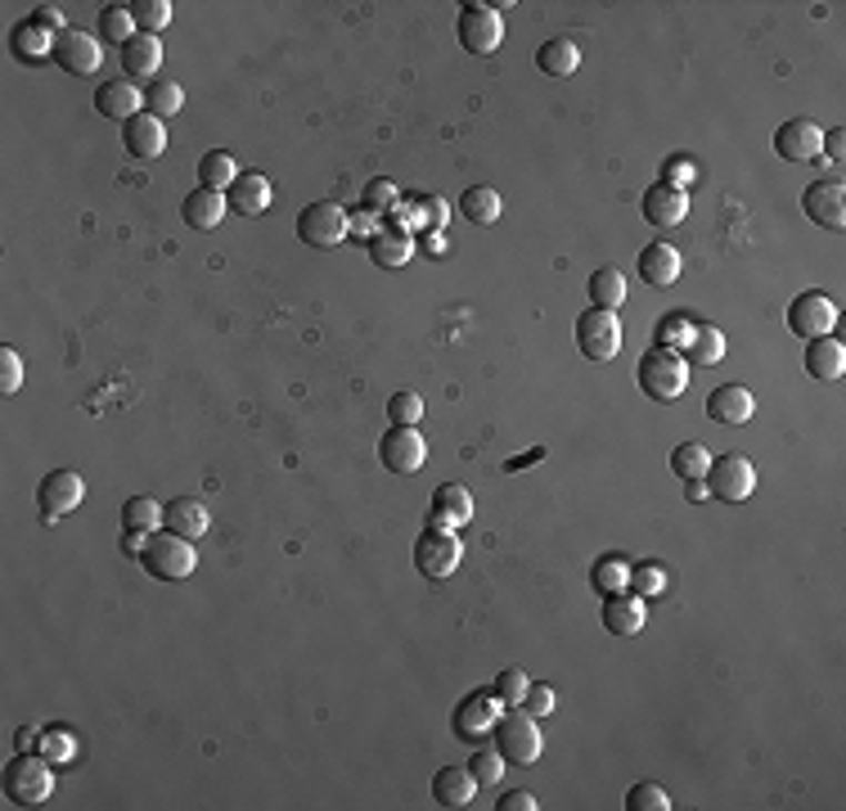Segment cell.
Wrapping results in <instances>:
<instances>
[{"mask_svg":"<svg viewBox=\"0 0 846 811\" xmlns=\"http://www.w3.org/2000/svg\"><path fill=\"white\" fill-rule=\"evenodd\" d=\"M689 374H694V366L685 361V352H675V348H653V352H644L639 366H635L639 392H644L648 401H657V406H671L675 397H685Z\"/></svg>","mask_w":846,"mask_h":811,"instance_id":"cell-1","label":"cell"},{"mask_svg":"<svg viewBox=\"0 0 846 811\" xmlns=\"http://www.w3.org/2000/svg\"><path fill=\"white\" fill-rule=\"evenodd\" d=\"M140 563L153 582H185L194 568H199V550L190 537H177L172 528H158L149 532L144 550H140Z\"/></svg>","mask_w":846,"mask_h":811,"instance_id":"cell-2","label":"cell"},{"mask_svg":"<svg viewBox=\"0 0 846 811\" xmlns=\"http://www.w3.org/2000/svg\"><path fill=\"white\" fill-rule=\"evenodd\" d=\"M491 740H495V753L504 758V767H532L541 758V749H545L541 730H536V717L523 703H514L510 712H500Z\"/></svg>","mask_w":846,"mask_h":811,"instance_id":"cell-3","label":"cell"},{"mask_svg":"<svg viewBox=\"0 0 846 811\" xmlns=\"http://www.w3.org/2000/svg\"><path fill=\"white\" fill-rule=\"evenodd\" d=\"M50 793H54V762H46L37 749L19 753L6 767V798L14 807H41Z\"/></svg>","mask_w":846,"mask_h":811,"instance_id":"cell-4","label":"cell"},{"mask_svg":"<svg viewBox=\"0 0 846 811\" xmlns=\"http://www.w3.org/2000/svg\"><path fill=\"white\" fill-rule=\"evenodd\" d=\"M576 348H581L585 361H595V366L613 361L622 352V320H617V311H604V307L581 311L576 316Z\"/></svg>","mask_w":846,"mask_h":811,"instance_id":"cell-5","label":"cell"},{"mask_svg":"<svg viewBox=\"0 0 846 811\" xmlns=\"http://www.w3.org/2000/svg\"><path fill=\"white\" fill-rule=\"evenodd\" d=\"M298 234L302 243H311V249H338L348 234H352V217L343 203H333V199H315L302 208L298 217Z\"/></svg>","mask_w":846,"mask_h":811,"instance_id":"cell-6","label":"cell"},{"mask_svg":"<svg viewBox=\"0 0 846 811\" xmlns=\"http://www.w3.org/2000/svg\"><path fill=\"white\" fill-rule=\"evenodd\" d=\"M455 37L469 54H495L504 46V19H500V6H482V0H469L460 6V19H455Z\"/></svg>","mask_w":846,"mask_h":811,"instance_id":"cell-7","label":"cell"},{"mask_svg":"<svg viewBox=\"0 0 846 811\" xmlns=\"http://www.w3.org/2000/svg\"><path fill=\"white\" fill-rule=\"evenodd\" d=\"M707 492L716 497V501H725V505H743L752 492H756V464L747 460V455H738V451H729V455H716L712 464H707Z\"/></svg>","mask_w":846,"mask_h":811,"instance_id":"cell-8","label":"cell"},{"mask_svg":"<svg viewBox=\"0 0 846 811\" xmlns=\"http://www.w3.org/2000/svg\"><path fill=\"white\" fill-rule=\"evenodd\" d=\"M464 559V541L460 532H446V528H429L419 541H414V568L429 582H446Z\"/></svg>","mask_w":846,"mask_h":811,"instance_id":"cell-9","label":"cell"},{"mask_svg":"<svg viewBox=\"0 0 846 811\" xmlns=\"http://www.w3.org/2000/svg\"><path fill=\"white\" fill-rule=\"evenodd\" d=\"M81 501H87V482H81V473H72V469H54L37 487V510H41L46 523H59V519L77 514Z\"/></svg>","mask_w":846,"mask_h":811,"instance_id":"cell-10","label":"cell"},{"mask_svg":"<svg viewBox=\"0 0 846 811\" xmlns=\"http://www.w3.org/2000/svg\"><path fill=\"white\" fill-rule=\"evenodd\" d=\"M833 324H837V302L824 289H806L788 302V330L797 339H824L833 334Z\"/></svg>","mask_w":846,"mask_h":811,"instance_id":"cell-11","label":"cell"},{"mask_svg":"<svg viewBox=\"0 0 846 811\" xmlns=\"http://www.w3.org/2000/svg\"><path fill=\"white\" fill-rule=\"evenodd\" d=\"M379 460H383L387 473L410 478V473H419L423 464H429V442H423L419 429H396V424H392V429L383 433V442H379Z\"/></svg>","mask_w":846,"mask_h":811,"instance_id":"cell-12","label":"cell"},{"mask_svg":"<svg viewBox=\"0 0 846 811\" xmlns=\"http://www.w3.org/2000/svg\"><path fill=\"white\" fill-rule=\"evenodd\" d=\"M54 63H59L68 77H95L100 63H104V46H100L95 32L68 28V32L54 41Z\"/></svg>","mask_w":846,"mask_h":811,"instance_id":"cell-13","label":"cell"},{"mask_svg":"<svg viewBox=\"0 0 846 811\" xmlns=\"http://www.w3.org/2000/svg\"><path fill=\"white\" fill-rule=\"evenodd\" d=\"M500 699H495V690H473L460 708H455V717H451V725H455V735L460 740H469V744H477V740H486L491 730H495V721H500Z\"/></svg>","mask_w":846,"mask_h":811,"instance_id":"cell-14","label":"cell"},{"mask_svg":"<svg viewBox=\"0 0 846 811\" xmlns=\"http://www.w3.org/2000/svg\"><path fill=\"white\" fill-rule=\"evenodd\" d=\"M639 212H644L648 226H657V230H675V226H681V221L689 217V190L671 186V181H657V186L644 190Z\"/></svg>","mask_w":846,"mask_h":811,"instance_id":"cell-15","label":"cell"},{"mask_svg":"<svg viewBox=\"0 0 846 811\" xmlns=\"http://www.w3.org/2000/svg\"><path fill=\"white\" fill-rule=\"evenodd\" d=\"M775 153L788 162H815L824 153V131L815 118H788L775 131Z\"/></svg>","mask_w":846,"mask_h":811,"instance_id":"cell-16","label":"cell"},{"mask_svg":"<svg viewBox=\"0 0 846 811\" xmlns=\"http://www.w3.org/2000/svg\"><path fill=\"white\" fill-rule=\"evenodd\" d=\"M802 212H806L815 226H824V230H842V226H846V190H842V181L833 177V181L806 186Z\"/></svg>","mask_w":846,"mask_h":811,"instance_id":"cell-17","label":"cell"},{"mask_svg":"<svg viewBox=\"0 0 846 811\" xmlns=\"http://www.w3.org/2000/svg\"><path fill=\"white\" fill-rule=\"evenodd\" d=\"M635 271H639L644 284H653V289H671L675 280H681V271H685V258H681V249H675V243L657 239V243H644V249H639Z\"/></svg>","mask_w":846,"mask_h":811,"instance_id":"cell-18","label":"cell"},{"mask_svg":"<svg viewBox=\"0 0 846 811\" xmlns=\"http://www.w3.org/2000/svg\"><path fill=\"white\" fill-rule=\"evenodd\" d=\"M707 415H712L716 424L743 429V424L756 415V397H752L747 383H721V388H712V397H707Z\"/></svg>","mask_w":846,"mask_h":811,"instance_id":"cell-19","label":"cell"},{"mask_svg":"<svg viewBox=\"0 0 846 811\" xmlns=\"http://www.w3.org/2000/svg\"><path fill=\"white\" fill-rule=\"evenodd\" d=\"M473 519V492L464 482H442L437 492H433V505H429V528H464Z\"/></svg>","mask_w":846,"mask_h":811,"instance_id":"cell-20","label":"cell"},{"mask_svg":"<svg viewBox=\"0 0 846 811\" xmlns=\"http://www.w3.org/2000/svg\"><path fill=\"white\" fill-rule=\"evenodd\" d=\"M122 149L131 153V158H158L162 149H167V122L162 118H153L149 109L144 113H135L131 122H122Z\"/></svg>","mask_w":846,"mask_h":811,"instance_id":"cell-21","label":"cell"},{"mask_svg":"<svg viewBox=\"0 0 846 811\" xmlns=\"http://www.w3.org/2000/svg\"><path fill=\"white\" fill-rule=\"evenodd\" d=\"M802 366H806L810 379L833 383V379H842V370H846V343L833 339V334H824V339H806V357H802Z\"/></svg>","mask_w":846,"mask_h":811,"instance_id":"cell-22","label":"cell"},{"mask_svg":"<svg viewBox=\"0 0 846 811\" xmlns=\"http://www.w3.org/2000/svg\"><path fill=\"white\" fill-rule=\"evenodd\" d=\"M600 622H604V631H613V635H639L644 622H648V613H644V600H639V595L622 591V595H604Z\"/></svg>","mask_w":846,"mask_h":811,"instance_id":"cell-23","label":"cell"},{"mask_svg":"<svg viewBox=\"0 0 846 811\" xmlns=\"http://www.w3.org/2000/svg\"><path fill=\"white\" fill-rule=\"evenodd\" d=\"M144 96L135 91V81H100V91H95V109L100 118H113V122H131L140 109Z\"/></svg>","mask_w":846,"mask_h":811,"instance_id":"cell-24","label":"cell"},{"mask_svg":"<svg viewBox=\"0 0 846 811\" xmlns=\"http://www.w3.org/2000/svg\"><path fill=\"white\" fill-rule=\"evenodd\" d=\"M225 194L221 190H208V186H199V190H190L185 194V203H181V221L190 226V230H216L221 221H225Z\"/></svg>","mask_w":846,"mask_h":811,"instance_id":"cell-25","label":"cell"},{"mask_svg":"<svg viewBox=\"0 0 846 811\" xmlns=\"http://www.w3.org/2000/svg\"><path fill=\"white\" fill-rule=\"evenodd\" d=\"M225 203L239 217H262L271 208V181L262 172H239V181L225 190Z\"/></svg>","mask_w":846,"mask_h":811,"instance_id":"cell-26","label":"cell"},{"mask_svg":"<svg viewBox=\"0 0 846 811\" xmlns=\"http://www.w3.org/2000/svg\"><path fill=\"white\" fill-rule=\"evenodd\" d=\"M162 68V41L149 37V32H135L127 46H122V72L135 77V81H153Z\"/></svg>","mask_w":846,"mask_h":811,"instance_id":"cell-27","label":"cell"},{"mask_svg":"<svg viewBox=\"0 0 846 811\" xmlns=\"http://www.w3.org/2000/svg\"><path fill=\"white\" fill-rule=\"evenodd\" d=\"M54 32L50 28H41L37 19H23L14 32H10V50H14V59L19 63H41V59H54Z\"/></svg>","mask_w":846,"mask_h":811,"instance_id":"cell-28","label":"cell"},{"mask_svg":"<svg viewBox=\"0 0 846 811\" xmlns=\"http://www.w3.org/2000/svg\"><path fill=\"white\" fill-rule=\"evenodd\" d=\"M414 258V234L396 230V226H383L374 239H370V262L383 267V271H396Z\"/></svg>","mask_w":846,"mask_h":811,"instance_id":"cell-29","label":"cell"},{"mask_svg":"<svg viewBox=\"0 0 846 811\" xmlns=\"http://www.w3.org/2000/svg\"><path fill=\"white\" fill-rule=\"evenodd\" d=\"M473 793H477V780L469 767H442L433 775V802L437 807H469Z\"/></svg>","mask_w":846,"mask_h":811,"instance_id":"cell-30","label":"cell"},{"mask_svg":"<svg viewBox=\"0 0 846 811\" xmlns=\"http://www.w3.org/2000/svg\"><path fill=\"white\" fill-rule=\"evenodd\" d=\"M162 528H172L177 537L199 541V537L212 528V514H208L203 501H194V497H177L172 505H167V523H162Z\"/></svg>","mask_w":846,"mask_h":811,"instance_id":"cell-31","label":"cell"},{"mask_svg":"<svg viewBox=\"0 0 846 811\" xmlns=\"http://www.w3.org/2000/svg\"><path fill=\"white\" fill-rule=\"evenodd\" d=\"M536 68H541L545 77H554V81H567V77L581 68V50H576V41H567V37L545 41V46L536 50Z\"/></svg>","mask_w":846,"mask_h":811,"instance_id":"cell-32","label":"cell"},{"mask_svg":"<svg viewBox=\"0 0 846 811\" xmlns=\"http://www.w3.org/2000/svg\"><path fill=\"white\" fill-rule=\"evenodd\" d=\"M590 587H595L600 595H622V591H631V559H622V554L595 559V568H590Z\"/></svg>","mask_w":846,"mask_h":811,"instance_id":"cell-33","label":"cell"},{"mask_svg":"<svg viewBox=\"0 0 846 811\" xmlns=\"http://www.w3.org/2000/svg\"><path fill=\"white\" fill-rule=\"evenodd\" d=\"M239 181V162H234V153L230 149H208L203 158H199V186H208V190H230Z\"/></svg>","mask_w":846,"mask_h":811,"instance_id":"cell-34","label":"cell"},{"mask_svg":"<svg viewBox=\"0 0 846 811\" xmlns=\"http://www.w3.org/2000/svg\"><path fill=\"white\" fill-rule=\"evenodd\" d=\"M500 212H504V203H500V194L491 186H473V190L460 194V217L469 226H495Z\"/></svg>","mask_w":846,"mask_h":811,"instance_id":"cell-35","label":"cell"},{"mask_svg":"<svg viewBox=\"0 0 846 811\" xmlns=\"http://www.w3.org/2000/svg\"><path fill=\"white\" fill-rule=\"evenodd\" d=\"M585 293H590V307H604V311H617V307L626 302V276H622L617 267H600L595 276H590Z\"/></svg>","mask_w":846,"mask_h":811,"instance_id":"cell-36","label":"cell"},{"mask_svg":"<svg viewBox=\"0 0 846 811\" xmlns=\"http://www.w3.org/2000/svg\"><path fill=\"white\" fill-rule=\"evenodd\" d=\"M167 523V505H158L153 497H131L122 505V528L131 532H158Z\"/></svg>","mask_w":846,"mask_h":811,"instance_id":"cell-37","label":"cell"},{"mask_svg":"<svg viewBox=\"0 0 846 811\" xmlns=\"http://www.w3.org/2000/svg\"><path fill=\"white\" fill-rule=\"evenodd\" d=\"M144 109L153 118H177L185 109V91H181V81H149V91H144Z\"/></svg>","mask_w":846,"mask_h":811,"instance_id":"cell-38","label":"cell"},{"mask_svg":"<svg viewBox=\"0 0 846 811\" xmlns=\"http://www.w3.org/2000/svg\"><path fill=\"white\" fill-rule=\"evenodd\" d=\"M707 464H712V451H707L703 442H681V447L671 451V473L685 478V482L707 478Z\"/></svg>","mask_w":846,"mask_h":811,"instance_id":"cell-39","label":"cell"},{"mask_svg":"<svg viewBox=\"0 0 846 811\" xmlns=\"http://www.w3.org/2000/svg\"><path fill=\"white\" fill-rule=\"evenodd\" d=\"M721 357H725V334L716 330V324H698L694 343L685 348V361H689V366H716Z\"/></svg>","mask_w":846,"mask_h":811,"instance_id":"cell-40","label":"cell"},{"mask_svg":"<svg viewBox=\"0 0 846 811\" xmlns=\"http://www.w3.org/2000/svg\"><path fill=\"white\" fill-rule=\"evenodd\" d=\"M694 330H698V320H689L685 311H671L657 320V348H675V352H685L694 343Z\"/></svg>","mask_w":846,"mask_h":811,"instance_id":"cell-41","label":"cell"},{"mask_svg":"<svg viewBox=\"0 0 846 811\" xmlns=\"http://www.w3.org/2000/svg\"><path fill=\"white\" fill-rule=\"evenodd\" d=\"M662 591H666V568H662V563H653V559L631 563V595H639V600H657Z\"/></svg>","mask_w":846,"mask_h":811,"instance_id":"cell-42","label":"cell"},{"mask_svg":"<svg viewBox=\"0 0 846 811\" xmlns=\"http://www.w3.org/2000/svg\"><path fill=\"white\" fill-rule=\"evenodd\" d=\"M131 37H135L131 6H109V10H100V41H109V46H127Z\"/></svg>","mask_w":846,"mask_h":811,"instance_id":"cell-43","label":"cell"},{"mask_svg":"<svg viewBox=\"0 0 846 811\" xmlns=\"http://www.w3.org/2000/svg\"><path fill=\"white\" fill-rule=\"evenodd\" d=\"M131 19H135V32L158 37L167 23H172V6H167V0H135V6H131Z\"/></svg>","mask_w":846,"mask_h":811,"instance_id":"cell-44","label":"cell"},{"mask_svg":"<svg viewBox=\"0 0 846 811\" xmlns=\"http://www.w3.org/2000/svg\"><path fill=\"white\" fill-rule=\"evenodd\" d=\"M37 753H41L46 762H54V767L72 762V735H68V725H46L41 740H37Z\"/></svg>","mask_w":846,"mask_h":811,"instance_id":"cell-45","label":"cell"},{"mask_svg":"<svg viewBox=\"0 0 846 811\" xmlns=\"http://www.w3.org/2000/svg\"><path fill=\"white\" fill-rule=\"evenodd\" d=\"M387 420L396 429H414L423 420V397L419 392H392L387 397Z\"/></svg>","mask_w":846,"mask_h":811,"instance_id":"cell-46","label":"cell"},{"mask_svg":"<svg viewBox=\"0 0 846 811\" xmlns=\"http://www.w3.org/2000/svg\"><path fill=\"white\" fill-rule=\"evenodd\" d=\"M626 811H671V793L662 784H653V780L631 784L626 789Z\"/></svg>","mask_w":846,"mask_h":811,"instance_id":"cell-47","label":"cell"},{"mask_svg":"<svg viewBox=\"0 0 846 811\" xmlns=\"http://www.w3.org/2000/svg\"><path fill=\"white\" fill-rule=\"evenodd\" d=\"M469 771H473L477 789H495V784H500V775H504V758H500L495 749H477V753L469 758Z\"/></svg>","mask_w":846,"mask_h":811,"instance_id":"cell-48","label":"cell"},{"mask_svg":"<svg viewBox=\"0 0 846 811\" xmlns=\"http://www.w3.org/2000/svg\"><path fill=\"white\" fill-rule=\"evenodd\" d=\"M527 685H532V681H527V677H523L518 668H504V672L495 677V685H491V690H495V699H500L504 708H514V703H523Z\"/></svg>","mask_w":846,"mask_h":811,"instance_id":"cell-49","label":"cell"},{"mask_svg":"<svg viewBox=\"0 0 846 811\" xmlns=\"http://www.w3.org/2000/svg\"><path fill=\"white\" fill-rule=\"evenodd\" d=\"M401 203V190L387 181V177H374L370 186H365V212H387V208H396Z\"/></svg>","mask_w":846,"mask_h":811,"instance_id":"cell-50","label":"cell"},{"mask_svg":"<svg viewBox=\"0 0 846 811\" xmlns=\"http://www.w3.org/2000/svg\"><path fill=\"white\" fill-rule=\"evenodd\" d=\"M23 388V357L14 348H0V392L14 397Z\"/></svg>","mask_w":846,"mask_h":811,"instance_id":"cell-51","label":"cell"},{"mask_svg":"<svg viewBox=\"0 0 846 811\" xmlns=\"http://www.w3.org/2000/svg\"><path fill=\"white\" fill-rule=\"evenodd\" d=\"M523 708L541 721V717H550L554 708H558V699H554V685H545V681H532L527 685V694H523Z\"/></svg>","mask_w":846,"mask_h":811,"instance_id":"cell-52","label":"cell"},{"mask_svg":"<svg viewBox=\"0 0 846 811\" xmlns=\"http://www.w3.org/2000/svg\"><path fill=\"white\" fill-rule=\"evenodd\" d=\"M694 177H698V168L689 158H671L666 168H662V181H671V186H681V190H689L694 186Z\"/></svg>","mask_w":846,"mask_h":811,"instance_id":"cell-53","label":"cell"},{"mask_svg":"<svg viewBox=\"0 0 846 811\" xmlns=\"http://www.w3.org/2000/svg\"><path fill=\"white\" fill-rule=\"evenodd\" d=\"M423 217H429V230H446V221H451V208H446V199H437V194H429L423 199Z\"/></svg>","mask_w":846,"mask_h":811,"instance_id":"cell-54","label":"cell"},{"mask_svg":"<svg viewBox=\"0 0 846 811\" xmlns=\"http://www.w3.org/2000/svg\"><path fill=\"white\" fill-rule=\"evenodd\" d=\"M541 802H536V793H527V789H510L500 798V811H536Z\"/></svg>","mask_w":846,"mask_h":811,"instance_id":"cell-55","label":"cell"},{"mask_svg":"<svg viewBox=\"0 0 846 811\" xmlns=\"http://www.w3.org/2000/svg\"><path fill=\"white\" fill-rule=\"evenodd\" d=\"M144 541H149V532H131V528H122V554H131V559H140V550H144Z\"/></svg>","mask_w":846,"mask_h":811,"instance_id":"cell-56","label":"cell"},{"mask_svg":"<svg viewBox=\"0 0 846 811\" xmlns=\"http://www.w3.org/2000/svg\"><path fill=\"white\" fill-rule=\"evenodd\" d=\"M824 158L833 168H842V131H824Z\"/></svg>","mask_w":846,"mask_h":811,"instance_id":"cell-57","label":"cell"},{"mask_svg":"<svg viewBox=\"0 0 846 811\" xmlns=\"http://www.w3.org/2000/svg\"><path fill=\"white\" fill-rule=\"evenodd\" d=\"M383 226H374V212H356L352 217V234H365V239H374Z\"/></svg>","mask_w":846,"mask_h":811,"instance_id":"cell-58","label":"cell"},{"mask_svg":"<svg viewBox=\"0 0 846 811\" xmlns=\"http://www.w3.org/2000/svg\"><path fill=\"white\" fill-rule=\"evenodd\" d=\"M685 497H689V501H707L712 492H707V482L698 478V482H685Z\"/></svg>","mask_w":846,"mask_h":811,"instance_id":"cell-59","label":"cell"},{"mask_svg":"<svg viewBox=\"0 0 846 811\" xmlns=\"http://www.w3.org/2000/svg\"><path fill=\"white\" fill-rule=\"evenodd\" d=\"M442 249H446V239L437 230H429V253H442Z\"/></svg>","mask_w":846,"mask_h":811,"instance_id":"cell-60","label":"cell"}]
</instances>
